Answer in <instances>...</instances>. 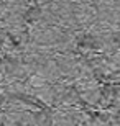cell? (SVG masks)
I'll return each mask as SVG.
<instances>
[{"instance_id": "6da1fadb", "label": "cell", "mask_w": 120, "mask_h": 126, "mask_svg": "<svg viewBox=\"0 0 120 126\" xmlns=\"http://www.w3.org/2000/svg\"><path fill=\"white\" fill-rule=\"evenodd\" d=\"M0 126H53L51 113L40 100L22 94L3 95Z\"/></svg>"}]
</instances>
